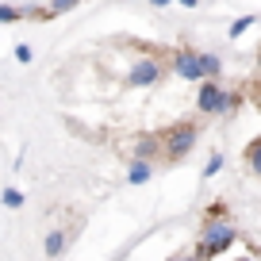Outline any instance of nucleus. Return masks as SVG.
<instances>
[{
    "label": "nucleus",
    "instance_id": "f257e3e1",
    "mask_svg": "<svg viewBox=\"0 0 261 261\" xmlns=\"http://www.w3.org/2000/svg\"><path fill=\"white\" fill-rule=\"evenodd\" d=\"M234 242H238L234 219H227V215H223V204H215L212 212H207L204 227H200V242H196V253H192V257L207 261V257H215V253H227Z\"/></svg>",
    "mask_w": 261,
    "mask_h": 261
},
{
    "label": "nucleus",
    "instance_id": "423d86ee",
    "mask_svg": "<svg viewBox=\"0 0 261 261\" xmlns=\"http://www.w3.org/2000/svg\"><path fill=\"white\" fill-rule=\"evenodd\" d=\"M219 73H223V58L204 50L200 54V81H219Z\"/></svg>",
    "mask_w": 261,
    "mask_h": 261
},
{
    "label": "nucleus",
    "instance_id": "9d476101",
    "mask_svg": "<svg viewBox=\"0 0 261 261\" xmlns=\"http://www.w3.org/2000/svg\"><path fill=\"white\" fill-rule=\"evenodd\" d=\"M238 108V92L234 89H223L219 92V108H215V115H230Z\"/></svg>",
    "mask_w": 261,
    "mask_h": 261
},
{
    "label": "nucleus",
    "instance_id": "dca6fc26",
    "mask_svg": "<svg viewBox=\"0 0 261 261\" xmlns=\"http://www.w3.org/2000/svg\"><path fill=\"white\" fill-rule=\"evenodd\" d=\"M180 261H200V257H180Z\"/></svg>",
    "mask_w": 261,
    "mask_h": 261
},
{
    "label": "nucleus",
    "instance_id": "ddd939ff",
    "mask_svg": "<svg viewBox=\"0 0 261 261\" xmlns=\"http://www.w3.org/2000/svg\"><path fill=\"white\" fill-rule=\"evenodd\" d=\"M223 169V154H212V162H207V169H204V177H215V173Z\"/></svg>",
    "mask_w": 261,
    "mask_h": 261
},
{
    "label": "nucleus",
    "instance_id": "a211bd4d",
    "mask_svg": "<svg viewBox=\"0 0 261 261\" xmlns=\"http://www.w3.org/2000/svg\"><path fill=\"white\" fill-rule=\"evenodd\" d=\"M165 261H180V257H165Z\"/></svg>",
    "mask_w": 261,
    "mask_h": 261
},
{
    "label": "nucleus",
    "instance_id": "9b49d317",
    "mask_svg": "<svg viewBox=\"0 0 261 261\" xmlns=\"http://www.w3.org/2000/svg\"><path fill=\"white\" fill-rule=\"evenodd\" d=\"M0 204L4 207H23V192H19V188H4V192H0Z\"/></svg>",
    "mask_w": 261,
    "mask_h": 261
},
{
    "label": "nucleus",
    "instance_id": "20e7f679",
    "mask_svg": "<svg viewBox=\"0 0 261 261\" xmlns=\"http://www.w3.org/2000/svg\"><path fill=\"white\" fill-rule=\"evenodd\" d=\"M173 73L180 77V81H192L200 85V50H177V54L169 58Z\"/></svg>",
    "mask_w": 261,
    "mask_h": 261
},
{
    "label": "nucleus",
    "instance_id": "6e6552de",
    "mask_svg": "<svg viewBox=\"0 0 261 261\" xmlns=\"http://www.w3.org/2000/svg\"><path fill=\"white\" fill-rule=\"evenodd\" d=\"M65 246H69V230H50V234L42 238V250H46V257H62Z\"/></svg>",
    "mask_w": 261,
    "mask_h": 261
},
{
    "label": "nucleus",
    "instance_id": "4468645a",
    "mask_svg": "<svg viewBox=\"0 0 261 261\" xmlns=\"http://www.w3.org/2000/svg\"><path fill=\"white\" fill-rule=\"evenodd\" d=\"M250 23H253V16H246V19H238V23H234V27H230V39H238V35H242V31H246V27H250Z\"/></svg>",
    "mask_w": 261,
    "mask_h": 261
},
{
    "label": "nucleus",
    "instance_id": "0eeeda50",
    "mask_svg": "<svg viewBox=\"0 0 261 261\" xmlns=\"http://www.w3.org/2000/svg\"><path fill=\"white\" fill-rule=\"evenodd\" d=\"M154 154H162L158 135H139V139H135V162H150Z\"/></svg>",
    "mask_w": 261,
    "mask_h": 261
},
{
    "label": "nucleus",
    "instance_id": "f3484780",
    "mask_svg": "<svg viewBox=\"0 0 261 261\" xmlns=\"http://www.w3.org/2000/svg\"><path fill=\"white\" fill-rule=\"evenodd\" d=\"M234 261H253V257H234Z\"/></svg>",
    "mask_w": 261,
    "mask_h": 261
},
{
    "label": "nucleus",
    "instance_id": "7ed1b4c3",
    "mask_svg": "<svg viewBox=\"0 0 261 261\" xmlns=\"http://www.w3.org/2000/svg\"><path fill=\"white\" fill-rule=\"evenodd\" d=\"M162 77H165V62L154 58V54H142V58H135V65H130L127 85L130 89H154Z\"/></svg>",
    "mask_w": 261,
    "mask_h": 261
},
{
    "label": "nucleus",
    "instance_id": "39448f33",
    "mask_svg": "<svg viewBox=\"0 0 261 261\" xmlns=\"http://www.w3.org/2000/svg\"><path fill=\"white\" fill-rule=\"evenodd\" d=\"M219 92H223L219 81H200V89H196V112L215 115V108H219Z\"/></svg>",
    "mask_w": 261,
    "mask_h": 261
},
{
    "label": "nucleus",
    "instance_id": "f03ea898",
    "mask_svg": "<svg viewBox=\"0 0 261 261\" xmlns=\"http://www.w3.org/2000/svg\"><path fill=\"white\" fill-rule=\"evenodd\" d=\"M196 139H200L196 123H177V127H169L165 135H158V142H162V154L173 158V162L188 158V150H196Z\"/></svg>",
    "mask_w": 261,
    "mask_h": 261
},
{
    "label": "nucleus",
    "instance_id": "2eb2a0df",
    "mask_svg": "<svg viewBox=\"0 0 261 261\" xmlns=\"http://www.w3.org/2000/svg\"><path fill=\"white\" fill-rule=\"evenodd\" d=\"M16 62H31V46H27V42H19V46H16Z\"/></svg>",
    "mask_w": 261,
    "mask_h": 261
},
{
    "label": "nucleus",
    "instance_id": "1a4fd4ad",
    "mask_svg": "<svg viewBox=\"0 0 261 261\" xmlns=\"http://www.w3.org/2000/svg\"><path fill=\"white\" fill-rule=\"evenodd\" d=\"M150 177H154V165H150V162H135V158H130V165H127V180H130V185H146Z\"/></svg>",
    "mask_w": 261,
    "mask_h": 261
},
{
    "label": "nucleus",
    "instance_id": "f8f14e48",
    "mask_svg": "<svg viewBox=\"0 0 261 261\" xmlns=\"http://www.w3.org/2000/svg\"><path fill=\"white\" fill-rule=\"evenodd\" d=\"M19 19V4L12 8V4H0V23H16Z\"/></svg>",
    "mask_w": 261,
    "mask_h": 261
}]
</instances>
